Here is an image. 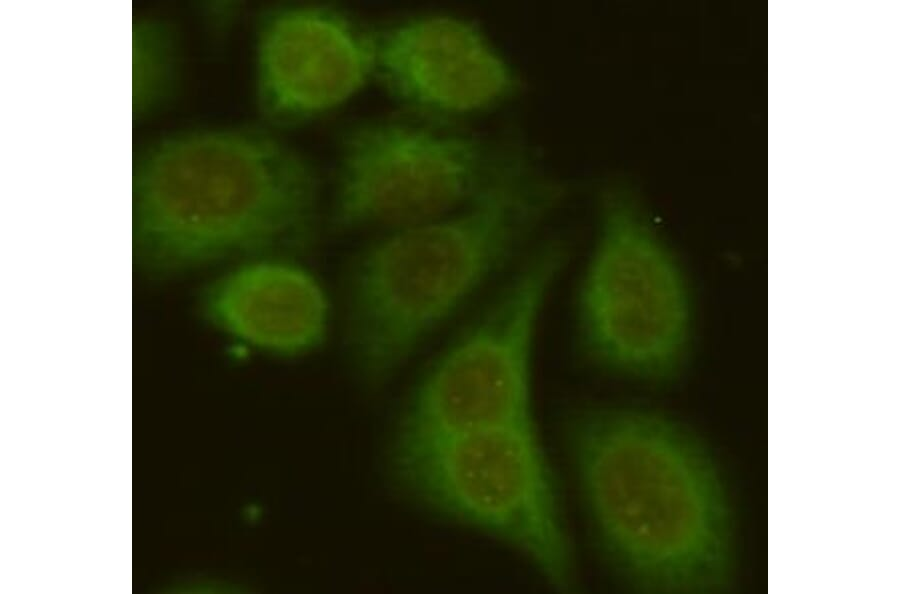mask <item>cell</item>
I'll use <instances>...</instances> for the list:
<instances>
[{"label":"cell","mask_w":900,"mask_h":594,"mask_svg":"<svg viewBox=\"0 0 900 594\" xmlns=\"http://www.w3.org/2000/svg\"><path fill=\"white\" fill-rule=\"evenodd\" d=\"M555 200L519 167L468 205L359 251L344 279L342 329L357 375L389 379L512 262Z\"/></svg>","instance_id":"cell-3"},{"label":"cell","mask_w":900,"mask_h":594,"mask_svg":"<svg viewBox=\"0 0 900 594\" xmlns=\"http://www.w3.org/2000/svg\"><path fill=\"white\" fill-rule=\"evenodd\" d=\"M199 310L223 335L283 358L319 349L331 321L329 298L319 281L280 257L234 264L203 289Z\"/></svg>","instance_id":"cell-10"},{"label":"cell","mask_w":900,"mask_h":594,"mask_svg":"<svg viewBox=\"0 0 900 594\" xmlns=\"http://www.w3.org/2000/svg\"><path fill=\"white\" fill-rule=\"evenodd\" d=\"M566 258L558 241L535 249L436 357L409 400L398 448L479 429L533 424L538 324Z\"/></svg>","instance_id":"cell-5"},{"label":"cell","mask_w":900,"mask_h":594,"mask_svg":"<svg viewBox=\"0 0 900 594\" xmlns=\"http://www.w3.org/2000/svg\"><path fill=\"white\" fill-rule=\"evenodd\" d=\"M518 161L489 137L411 114L356 125L341 141L330 225L392 230L438 218L476 200Z\"/></svg>","instance_id":"cell-7"},{"label":"cell","mask_w":900,"mask_h":594,"mask_svg":"<svg viewBox=\"0 0 900 594\" xmlns=\"http://www.w3.org/2000/svg\"><path fill=\"white\" fill-rule=\"evenodd\" d=\"M408 488L434 510L498 537L566 588L573 561L533 424L479 429L397 450Z\"/></svg>","instance_id":"cell-6"},{"label":"cell","mask_w":900,"mask_h":594,"mask_svg":"<svg viewBox=\"0 0 900 594\" xmlns=\"http://www.w3.org/2000/svg\"><path fill=\"white\" fill-rule=\"evenodd\" d=\"M578 344L594 365L646 382L680 370L691 309L679 265L627 198L607 203L574 302Z\"/></svg>","instance_id":"cell-4"},{"label":"cell","mask_w":900,"mask_h":594,"mask_svg":"<svg viewBox=\"0 0 900 594\" xmlns=\"http://www.w3.org/2000/svg\"><path fill=\"white\" fill-rule=\"evenodd\" d=\"M372 43L373 75L411 115L451 123L492 110L517 88L503 55L463 17H409Z\"/></svg>","instance_id":"cell-8"},{"label":"cell","mask_w":900,"mask_h":594,"mask_svg":"<svg viewBox=\"0 0 900 594\" xmlns=\"http://www.w3.org/2000/svg\"><path fill=\"white\" fill-rule=\"evenodd\" d=\"M575 466L602 550L635 590L727 585L728 510L717 472L686 431L646 409L589 410L570 427Z\"/></svg>","instance_id":"cell-1"},{"label":"cell","mask_w":900,"mask_h":594,"mask_svg":"<svg viewBox=\"0 0 900 594\" xmlns=\"http://www.w3.org/2000/svg\"><path fill=\"white\" fill-rule=\"evenodd\" d=\"M372 75V35L337 11L286 7L260 23L256 99L273 123L291 124L325 113L353 97Z\"/></svg>","instance_id":"cell-9"},{"label":"cell","mask_w":900,"mask_h":594,"mask_svg":"<svg viewBox=\"0 0 900 594\" xmlns=\"http://www.w3.org/2000/svg\"><path fill=\"white\" fill-rule=\"evenodd\" d=\"M319 180L281 139L253 128L171 136L139 165L134 233L139 253L166 273L266 257L316 241Z\"/></svg>","instance_id":"cell-2"}]
</instances>
